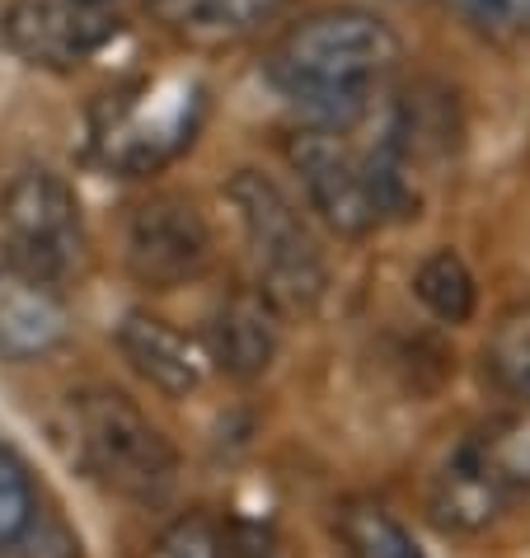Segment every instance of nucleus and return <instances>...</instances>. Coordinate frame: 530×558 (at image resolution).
I'll use <instances>...</instances> for the list:
<instances>
[{"label":"nucleus","instance_id":"12","mask_svg":"<svg viewBox=\"0 0 530 558\" xmlns=\"http://www.w3.org/2000/svg\"><path fill=\"white\" fill-rule=\"evenodd\" d=\"M291 0H146V14L189 52H226L258 38Z\"/></svg>","mask_w":530,"mask_h":558},{"label":"nucleus","instance_id":"6","mask_svg":"<svg viewBox=\"0 0 530 558\" xmlns=\"http://www.w3.org/2000/svg\"><path fill=\"white\" fill-rule=\"evenodd\" d=\"M226 203L240 216L258 291L282 319H310L329 296V258L301 207L263 169H236L226 183Z\"/></svg>","mask_w":530,"mask_h":558},{"label":"nucleus","instance_id":"18","mask_svg":"<svg viewBox=\"0 0 530 558\" xmlns=\"http://www.w3.org/2000/svg\"><path fill=\"white\" fill-rule=\"evenodd\" d=\"M38 511H43V498H38V484H34V474H28V464L14 456L10 446H0V554L34 525Z\"/></svg>","mask_w":530,"mask_h":558},{"label":"nucleus","instance_id":"13","mask_svg":"<svg viewBox=\"0 0 530 558\" xmlns=\"http://www.w3.org/2000/svg\"><path fill=\"white\" fill-rule=\"evenodd\" d=\"M118 352L128 356V366L165 399H189L202 385V376H207V352H202L189 333H179L169 319L150 315V310H128V315H122Z\"/></svg>","mask_w":530,"mask_h":558},{"label":"nucleus","instance_id":"5","mask_svg":"<svg viewBox=\"0 0 530 558\" xmlns=\"http://www.w3.org/2000/svg\"><path fill=\"white\" fill-rule=\"evenodd\" d=\"M71 460L128 502H160L179 484V451L136 399L108 385H85L67 399Z\"/></svg>","mask_w":530,"mask_h":558},{"label":"nucleus","instance_id":"19","mask_svg":"<svg viewBox=\"0 0 530 558\" xmlns=\"http://www.w3.org/2000/svg\"><path fill=\"white\" fill-rule=\"evenodd\" d=\"M146 558H226V525L212 511H183L155 535Z\"/></svg>","mask_w":530,"mask_h":558},{"label":"nucleus","instance_id":"2","mask_svg":"<svg viewBox=\"0 0 530 558\" xmlns=\"http://www.w3.org/2000/svg\"><path fill=\"white\" fill-rule=\"evenodd\" d=\"M287 160L301 174L310 211L338 240H366L395 216H418L413 174L385 146L357 150L348 132L301 128L287 136Z\"/></svg>","mask_w":530,"mask_h":558},{"label":"nucleus","instance_id":"15","mask_svg":"<svg viewBox=\"0 0 530 558\" xmlns=\"http://www.w3.org/2000/svg\"><path fill=\"white\" fill-rule=\"evenodd\" d=\"M483 371L507 399L530 409V301L497 315L489 343H483Z\"/></svg>","mask_w":530,"mask_h":558},{"label":"nucleus","instance_id":"3","mask_svg":"<svg viewBox=\"0 0 530 558\" xmlns=\"http://www.w3.org/2000/svg\"><path fill=\"white\" fill-rule=\"evenodd\" d=\"M207 85L189 71L136 75L89 104V155L113 174H155L197 142Z\"/></svg>","mask_w":530,"mask_h":558},{"label":"nucleus","instance_id":"1","mask_svg":"<svg viewBox=\"0 0 530 558\" xmlns=\"http://www.w3.org/2000/svg\"><path fill=\"white\" fill-rule=\"evenodd\" d=\"M403 38L395 24L371 10L338 5L305 14L268 52V81L310 118V128L348 132L357 128L376 89L399 71Z\"/></svg>","mask_w":530,"mask_h":558},{"label":"nucleus","instance_id":"8","mask_svg":"<svg viewBox=\"0 0 530 558\" xmlns=\"http://www.w3.org/2000/svg\"><path fill=\"white\" fill-rule=\"evenodd\" d=\"M216 258V235L193 197L155 193L136 203L122 226V263L146 291H179L197 282Z\"/></svg>","mask_w":530,"mask_h":558},{"label":"nucleus","instance_id":"11","mask_svg":"<svg viewBox=\"0 0 530 558\" xmlns=\"http://www.w3.org/2000/svg\"><path fill=\"white\" fill-rule=\"evenodd\" d=\"M282 348V315L258 287H236L212 310L207 362L230 380H258Z\"/></svg>","mask_w":530,"mask_h":558},{"label":"nucleus","instance_id":"14","mask_svg":"<svg viewBox=\"0 0 530 558\" xmlns=\"http://www.w3.org/2000/svg\"><path fill=\"white\" fill-rule=\"evenodd\" d=\"M334 531L348 558H427L403 521L376 498H348L334 511Z\"/></svg>","mask_w":530,"mask_h":558},{"label":"nucleus","instance_id":"7","mask_svg":"<svg viewBox=\"0 0 530 558\" xmlns=\"http://www.w3.org/2000/svg\"><path fill=\"white\" fill-rule=\"evenodd\" d=\"M5 254L38 272L43 282L67 287L89 268V230L81 197L48 165H24L0 193Z\"/></svg>","mask_w":530,"mask_h":558},{"label":"nucleus","instance_id":"17","mask_svg":"<svg viewBox=\"0 0 530 558\" xmlns=\"http://www.w3.org/2000/svg\"><path fill=\"white\" fill-rule=\"evenodd\" d=\"M479 38L511 52H530V0H446Z\"/></svg>","mask_w":530,"mask_h":558},{"label":"nucleus","instance_id":"20","mask_svg":"<svg viewBox=\"0 0 530 558\" xmlns=\"http://www.w3.org/2000/svg\"><path fill=\"white\" fill-rule=\"evenodd\" d=\"M0 558H85V549H81V535H75L57 511L43 507L34 517V525H28Z\"/></svg>","mask_w":530,"mask_h":558},{"label":"nucleus","instance_id":"10","mask_svg":"<svg viewBox=\"0 0 530 558\" xmlns=\"http://www.w3.org/2000/svg\"><path fill=\"white\" fill-rule=\"evenodd\" d=\"M71 338V305L0 250V362H43Z\"/></svg>","mask_w":530,"mask_h":558},{"label":"nucleus","instance_id":"21","mask_svg":"<svg viewBox=\"0 0 530 558\" xmlns=\"http://www.w3.org/2000/svg\"><path fill=\"white\" fill-rule=\"evenodd\" d=\"M226 558H296V549L273 525L236 521V525H226Z\"/></svg>","mask_w":530,"mask_h":558},{"label":"nucleus","instance_id":"9","mask_svg":"<svg viewBox=\"0 0 530 558\" xmlns=\"http://www.w3.org/2000/svg\"><path fill=\"white\" fill-rule=\"evenodd\" d=\"M122 20L104 0H14L0 20L5 48L38 71H75L118 38Z\"/></svg>","mask_w":530,"mask_h":558},{"label":"nucleus","instance_id":"16","mask_svg":"<svg viewBox=\"0 0 530 558\" xmlns=\"http://www.w3.org/2000/svg\"><path fill=\"white\" fill-rule=\"evenodd\" d=\"M413 291L442 324H470L474 305H479L474 272L456 250H436V254H427L423 263H418Z\"/></svg>","mask_w":530,"mask_h":558},{"label":"nucleus","instance_id":"4","mask_svg":"<svg viewBox=\"0 0 530 558\" xmlns=\"http://www.w3.org/2000/svg\"><path fill=\"white\" fill-rule=\"evenodd\" d=\"M530 507V409L517 404L465 432L432 474L427 511L450 535H483Z\"/></svg>","mask_w":530,"mask_h":558}]
</instances>
